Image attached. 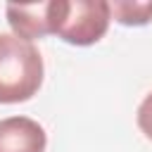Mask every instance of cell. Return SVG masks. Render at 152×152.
Wrapping results in <instances>:
<instances>
[{
    "label": "cell",
    "mask_w": 152,
    "mask_h": 152,
    "mask_svg": "<svg viewBox=\"0 0 152 152\" xmlns=\"http://www.w3.org/2000/svg\"><path fill=\"white\" fill-rule=\"evenodd\" d=\"M38 48L14 33H0V104L31 100L43 86Z\"/></svg>",
    "instance_id": "cell-1"
},
{
    "label": "cell",
    "mask_w": 152,
    "mask_h": 152,
    "mask_svg": "<svg viewBox=\"0 0 152 152\" xmlns=\"http://www.w3.org/2000/svg\"><path fill=\"white\" fill-rule=\"evenodd\" d=\"M45 128L28 116L0 119V152H45Z\"/></svg>",
    "instance_id": "cell-4"
},
{
    "label": "cell",
    "mask_w": 152,
    "mask_h": 152,
    "mask_svg": "<svg viewBox=\"0 0 152 152\" xmlns=\"http://www.w3.org/2000/svg\"><path fill=\"white\" fill-rule=\"evenodd\" d=\"M112 21L109 2L104 0H55V26L52 36L69 45L97 43Z\"/></svg>",
    "instance_id": "cell-2"
},
{
    "label": "cell",
    "mask_w": 152,
    "mask_h": 152,
    "mask_svg": "<svg viewBox=\"0 0 152 152\" xmlns=\"http://www.w3.org/2000/svg\"><path fill=\"white\" fill-rule=\"evenodd\" d=\"M7 24L14 36L24 40L45 38L55 26V0L36 2V5H7Z\"/></svg>",
    "instance_id": "cell-3"
},
{
    "label": "cell",
    "mask_w": 152,
    "mask_h": 152,
    "mask_svg": "<svg viewBox=\"0 0 152 152\" xmlns=\"http://www.w3.org/2000/svg\"><path fill=\"white\" fill-rule=\"evenodd\" d=\"M109 12L124 26H145L152 19V2L114 0V2H109Z\"/></svg>",
    "instance_id": "cell-5"
},
{
    "label": "cell",
    "mask_w": 152,
    "mask_h": 152,
    "mask_svg": "<svg viewBox=\"0 0 152 152\" xmlns=\"http://www.w3.org/2000/svg\"><path fill=\"white\" fill-rule=\"evenodd\" d=\"M138 128L145 133L147 140H152V93H147L138 107Z\"/></svg>",
    "instance_id": "cell-6"
}]
</instances>
